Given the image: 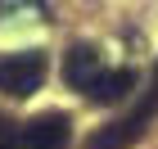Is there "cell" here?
I'll use <instances>...</instances> for the list:
<instances>
[{
    "label": "cell",
    "instance_id": "obj_1",
    "mask_svg": "<svg viewBox=\"0 0 158 149\" xmlns=\"http://www.w3.org/2000/svg\"><path fill=\"white\" fill-rule=\"evenodd\" d=\"M154 109H158V81H154V90H149V99L140 104V109L127 113V118H118V122H109V126H99L95 136L86 140V149H131L135 140L145 136V126H149V118H154Z\"/></svg>",
    "mask_w": 158,
    "mask_h": 149
},
{
    "label": "cell",
    "instance_id": "obj_2",
    "mask_svg": "<svg viewBox=\"0 0 158 149\" xmlns=\"http://www.w3.org/2000/svg\"><path fill=\"white\" fill-rule=\"evenodd\" d=\"M41 81H45V59L36 50H23V54H5L0 59V90L14 99H27L36 95Z\"/></svg>",
    "mask_w": 158,
    "mask_h": 149
},
{
    "label": "cell",
    "instance_id": "obj_3",
    "mask_svg": "<svg viewBox=\"0 0 158 149\" xmlns=\"http://www.w3.org/2000/svg\"><path fill=\"white\" fill-rule=\"evenodd\" d=\"M68 113H41L27 126H18V149H68Z\"/></svg>",
    "mask_w": 158,
    "mask_h": 149
},
{
    "label": "cell",
    "instance_id": "obj_4",
    "mask_svg": "<svg viewBox=\"0 0 158 149\" xmlns=\"http://www.w3.org/2000/svg\"><path fill=\"white\" fill-rule=\"evenodd\" d=\"M99 72H104V59H99L95 45H73L63 54V81L73 90H90L99 81Z\"/></svg>",
    "mask_w": 158,
    "mask_h": 149
},
{
    "label": "cell",
    "instance_id": "obj_5",
    "mask_svg": "<svg viewBox=\"0 0 158 149\" xmlns=\"http://www.w3.org/2000/svg\"><path fill=\"white\" fill-rule=\"evenodd\" d=\"M135 90V72L131 68H118V72H99V81L90 86V99L95 104H127Z\"/></svg>",
    "mask_w": 158,
    "mask_h": 149
},
{
    "label": "cell",
    "instance_id": "obj_6",
    "mask_svg": "<svg viewBox=\"0 0 158 149\" xmlns=\"http://www.w3.org/2000/svg\"><path fill=\"white\" fill-rule=\"evenodd\" d=\"M154 81H158V68H154Z\"/></svg>",
    "mask_w": 158,
    "mask_h": 149
}]
</instances>
